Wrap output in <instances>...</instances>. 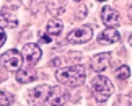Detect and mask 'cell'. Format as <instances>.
<instances>
[{"instance_id":"obj_1","label":"cell","mask_w":132,"mask_h":106,"mask_svg":"<svg viewBox=\"0 0 132 106\" xmlns=\"http://www.w3.org/2000/svg\"><path fill=\"white\" fill-rule=\"evenodd\" d=\"M85 77H87V74H85V69L82 65L64 67L55 72V78L62 85H67V87H80L85 82Z\"/></svg>"},{"instance_id":"obj_2","label":"cell","mask_w":132,"mask_h":106,"mask_svg":"<svg viewBox=\"0 0 132 106\" xmlns=\"http://www.w3.org/2000/svg\"><path fill=\"white\" fill-rule=\"evenodd\" d=\"M91 90H93V96L98 103H104L106 100L111 96V93H113V83H111V80L108 77H104V75H98V77L93 78V83H91Z\"/></svg>"},{"instance_id":"obj_3","label":"cell","mask_w":132,"mask_h":106,"mask_svg":"<svg viewBox=\"0 0 132 106\" xmlns=\"http://www.w3.org/2000/svg\"><path fill=\"white\" fill-rule=\"evenodd\" d=\"M49 92H51V87L49 85H38L36 88L29 90L28 92V104L29 106H41L49 96Z\"/></svg>"},{"instance_id":"obj_4","label":"cell","mask_w":132,"mask_h":106,"mask_svg":"<svg viewBox=\"0 0 132 106\" xmlns=\"http://www.w3.org/2000/svg\"><path fill=\"white\" fill-rule=\"evenodd\" d=\"M91 38H93V28L90 25H83V26L75 28L73 31L69 33L67 41L73 44H80V43H88Z\"/></svg>"},{"instance_id":"obj_5","label":"cell","mask_w":132,"mask_h":106,"mask_svg":"<svg viewBox=\"0 0 132 106\" xmlns=\"http://www.w3.org/2000/svg\"><path fill=\"white\" fill-rule=\"evenodd\" d=\"M21 60H23L21 54L18 51H15V49H10V51H7L5 54H2L0 64H2L7 70H16L18 72L20 67H21Z\"/></svg>"},{"instance_id":"obj_6","label":"cell","mask_w":132,"mask_h":106,"mask_svg":"<svg viewBox=\"0 0 132 106\" xmlns=\"http://www.w3.org/2000/svg\"><path fill=\"white\" fill-rule=\"evenodd\" d=\"M21 55L24 59V62L28 65H34L38 62L39 59H41V49H39L36 44H24L23 46V51H21Z\"/></svg>"},{"instance_id":"obj_7","label":"cell","mask_w":132,"mask_h":106,"mask_svg":"<svg viewBox=\"0 0 132 106\" xmlns=\"http://www.w3.org/2000/svg\"><path fill=\"white\" fill-rule=\"evenodd\" d=\"M69 95L65 93V90L62 87H51L49 96H47V103L51 106H64L67 101Z\"/></svg>"},{"instance_id":"obj_8","label":"cell","mask_w":132,"mask_h":106,"mask_svg":"<svg viewBox=\"0 0 132 106\" xmlns=\"http://www.w3.org/2000/svg\"><path fill=\"white\" fill-rule=\"evenodd\" d=\"M109 64H111V54L109 52L96 54V55H93V59H91V69L98 74H101L103 70L108 69Z\"/></svg>"},{"instance_id":"obj_9","label":"cell","mask_w":132,"mask_h":106,"mask_svg":"<svg viewBox=\"0 0 132 106\" xmlns=\"http://www.w3.org/2000/svg\"><path fill=\"white\" fill-rule=\"evenodd\" d=\"M101 20H103V23L106 26L114 28L119 25V13L111 7H103V10H101Z\"/></svg>"},{"instance_id":"obj_10","label":"cell","mask_w":132,"mask_h":106,"mask_svg":"<svg viewBox=\"0 0 132 106\" xmlns=\"http://www.w3.org/2000/svg\"><path fill=\"white\" fill-rule=\"evenodd\" d=\"M119 31L116 28H106L104 31H101L100 33V36H98V41L101 44H113L116 41H119Z\"/></svg>"},{"instance_id":"obj_11","label":"cell","mask_w":132,"mask_h":106,"mask_svg":"<svg viewBox=\"0 0 132 106\" xmlns=\"http://www.w3.org/2000/svg\"><path fill=\"white\" fill-rule=\"evenodd\" d=\"M16 80L20 83H29V82H34L36 80V72L34 69L31 67H26V69H20L16 72Z\"/></svg>"},{"instance_id":"obj_12","label":"cell","mask_w":132,"mask_h":106,"mask_svg":"<svg viewBox=\"0 0 132 106\" xmlns=\"http://www.w3.org/2000/svg\"><path fill=\"white\" fill-rule=\"evenodd\" d=\"M62 28H64L62 21L57 20V18H54V20H49V21H47L46 31H47V34H51V36H57V34L62 33Z\"/></svg>"},{"instance_id":"obj_13","label":"cell","mask_w":132,"mask_h":106,"mask_svg":"<svg viewBox=\"0 0 132 106\" xmlns=\"http://www.w3.org/2000/svg\"><path fill=\"white\" fill-rule=\"evenodd\" d=\"M0 25H2V28H15L18 21L15 18V15L8 12H0Z\"/></svg>"},{"instance_id":"obj_14","label":"cell","mask_w":132,"mask_h":106,"mask_svg":"<svg viewBox=\"0 0 132 106\" xmlns=\"http://www.w3.org/2000/svg\"><path fill=\"white\" fill-rule=\"evenodd\" d=\"M130 75V69L127 67V65H121V67L116 70V77H118L119 80H127Z\"/></svg>"},{"instance_id":"obj_15","label":"cell","mask_w":132,"mask_h":106,"mask_svg":"<svg viewBox=\"0 0 132 106\" xmlns=\"http://www.w3.org/2000/svg\"><path fill=\"white\" fill-rule=\"evenodd\" d=\"M13 103V95L8 92H0V106H8Z\"/></svg>"},{"instance_id":"obj_16","label":"cell","mask_w":132,"mask_h":106,"mask_svg":"<svg viewBox=\"0 0 132 106\" xmlns=\"http://www.w3.org/2000/svg\"><path fill=\"white\" fill-rule=\"evenodd\" d=\"M114 106H132V95H124L121 96Z\"/></svg>"},{"instance_id":"obj_17","label":"cell","mask_w":132,"mask_h":106,"mask_svg":"<svg viewBox=\"0 0 132 106\" xmlns=\"http://www.w3.org/2000/svg\"><path fill=\"white\" fill-rule=\"evenodd\" d=\"M39 39H41V43L47 44V43H51V34H39Z\"/></svg>"},{"instance_id":"obj_18","label":"cell","mask_w":132,"mask_h":106,"mask_svg":"<svg viewBox=\"0 0 132 106\" xmlns=\"http://www.w3.org/2000/svg\"><path fill=\"white\" fill-rule=\"evenodd\" d=\"M5 41H7V34H5L3 28H0V46H3Z\"/></svg>"},{"instance_id":"obj_19","label":"cell","mask_w":132,"mask_h":106,"mask_svg":"<svg viewBox=\"0 0 132 106\" xmlns=\"http://www.w3.org/2000/svg\"><path fill=\"white\" fill-rule=\"evenodd\" d=\"M127 13H129V20L132 21V5H129V8H127Z\"/></svg>"},{"instance_id":"obj_20","label":"cell","mask_w":132,"mask_h":106,"mask_svg":"<svg viewBox=\"0 0 132 106\" xmlns=\"http://www.w3.org/2000/svg\"><path fill=\"white\" fill-rule=\"evenodd\" d=\"M8 2H12V3H18V2H23V0H8Z\"/></svg>"},{"instance_id":"obj_21","label":"cell","mask_w":132,"mask_h":106,"mask_svg":"<svg viewBox=\"0 0 132 106\" xmlns=\"http://www.w3.org/2000/svg\"><path fill=\"white\" fill-rule=\"evenodd\" d=\"M129 43H130V46H132V34H130V38H129Z\"/></svg>"},{"instance_id":"obj_22","label":"cell","mask_w":132,"mask_h":106,"mask_svg":"<svg viewBox=\"0 0 132 106\" xmlns=\"http://www.w3.org/2000/svg\"><path fill=\"white\" fill-rule=\"evenodd\" d=\"M96 2H104V0H96Z\"/></svg>"}]
</instances>
